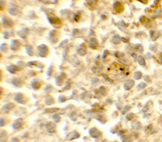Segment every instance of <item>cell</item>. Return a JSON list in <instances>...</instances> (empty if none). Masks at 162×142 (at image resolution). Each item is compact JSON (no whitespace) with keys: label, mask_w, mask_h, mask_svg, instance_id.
<instances>
[{"label":"cell","mask_w":162,"mask_h":142,"mask_svg":"<svg viewBox=\"0 0 162 142\" xmlns=\"http://www.w3.org/2000/svg\"><path fill=\"white\" fill-rule=\"evenodd\" d=\"M37 51H38V55L40 57H46L49 54V48L48 46L41 44L37 46Z\"/></svg>","instance_id":"6da1fadb"},{"label":"cell","mask_w":162,"mask_h":142,"mask_svg":"<svg viewBox=\"0 0 162 142\" xmlns=\"http://www.w3.org/2000/svg\"><path fill=\"white\" fill-rule=\"evenodd\" d=\"M49 22L55 28H60L61 26V20L55 16H48Z\"/></svg>","instance_id":"7a4b0ae2"},{"label":"cell","mask_w":162,"mask_h":142,"mask_svg":"<svg viewBox=\"0 0 162 142\" xmlns=\"http://www.w3.org/2000/svg\"><path fill=\"white\" fill-rule=\"evenodd\" d=\"M89 135L93 138H97L102 136V133H101V132L97 129V128L92 127L89 130Z\"/></svg>","instance_id":"3957f363"},{"label":"cell","mask_w":162,"mask_h":142,"mask_svg":"<svg viewBox=\"0 0 162 142\" xmlns=\"http://www.w3.org/2000/svg\"><path fill=\"white\" fill-rule=\"evenodd\" d=\"M15 107V104L13 103H8L5 104L1 109V112L2 113H5V114H8L11 109H13V108Z\"/></svg>","instance_id":"277c9868"},{"label":"cell","mask_w":162,"mask_h":142,"mask_svg":"<svg viewBox=\"0 0 162 142\" xmlns=\"http://www.w3.org/2000/svg\"><path fill=\"white\" fill-rule=\"evenodd\" d=\"M99 46V42L95 37H91L88 42V48L90 49H96Z\"/></svg>","instance_id":"5b68a950"},{"label":"cell","mask_w":162,"mask_h":142,"mask_svg":"<svg viewBox=\"0 0 162 142\" xmlns=\"http://www.w3.org/2000/svg\"><path fill=\"white\" fill-rule=\"evenodd\" d=\"M45 127H46V130L49 132L53 133L56 131V125L52 122H50V121L49 122H47L45 124Z\"/></svg>","instance_id":"8992f818"},{"label":"cell","mask_w":162,"mask_h":142,"mask_svg":"<svg viewBox=\"0 0 162 142\" xmlns=\"http://www.w3.org/2000/svg\"><path fill=\"white\" fill-rule=\"evenodd\" d=\"M13 130H19L22 129L23 127V119L22 118H19V119H17L14 123L12 125Z\"/></svg>","instance_id":"52a82bcc"},{"label":"cell","mask_w":162,"mask_h":142,"mask_svg":"<svg viewBox=\"0 0 162 142\" xmlns=\"http://www.w3.org/2000/svg\"><path fill=\"white\" fill-rule=\"evenodd\" d=\"M14 100L16 101L17 103H18V104H25V97H24V95L22 94V93H19V92H18V93H17L16 94H15V96H14Z\"/></svg>","instance_id":"ba28073f"},{"label":"cell","mask_w":162,"mask_h":142,"mask_svg":"<svg viewBox=\"0 0 162 142\" xmlns=\"http://www.w3.org/2000/svg\"><path fill=\"white\" fill-rule=\"evenodd\" d=\"M31 86L32 89L34 90H38L41 87V84H40V82L38 80V79H37V78H34L31 80Z\"/></svg>","instance_id":"9c48e42d"},{"label":"cell","mask_w":162,"mask_h":142,"mask_svg":"<svg viewBox=\"0 0 162 142\" xmlns=\"http://www.w3.org/2000/svg\"><path fill=\"white\" fill-rule=\"evenodd\" d=\"M20 46V42L18 39H13L11 42V45H10V49L12 51H15L17 49H18Z\"/></svg>","instance_id":"30bf717a"},{"label":"cell","mask_w":162,"mask_h":142,"mask_svg":"<svg viewBox=\"0 0 162 142\" xmlns=\"http://www.w3.org/2000/svg\"><path fill=\"white\" fill-rule=\"evenodd\" d=\"M80 137V135L78 132L76 131H72L71 132H70L68 135L66 136V139L68 141H72V140H74V139H76V138H78Z\"/></svg>","instance_id":"8fae6325"},{"label":"cell","mask_w":162,"mask_h":142,"mask_svg":"<svg viewBox=\"0 0 162 142\" xmlns=\"http://www.w3.org/2000/svg\"><path fill=\"white\" fill-rule=\"evenodd\" d=\"M113 7H114V9L115 10V11H117V13L123 12V11L124 9L122 3L120 2H115L113 5Z\"/></svg>","instance_id":"7c38bea8"},{"label":"cell","mask_w":162,"mask_h":142,"mask_svg":"<svg viewBox=\"0 0 162 142\" xmlns=\"http://www.w3.org/2000/svg\"><path fill=\"white\" fill-rule=\"evenodd\" d=\"M7 71L8 72H10L11 74H15L17 71H19L20 69L18 67V66H16V65H9L8 66H7L6 68Z\"/></svg>","instance_id":"4fadbf2b"},{"label":"cell","mask_w":162,"mask_h":142,"mask_svg":"<svg viewBox=\"0 0 162 142\" xmlns=\"http://www.w3.org/2000/svg\"><path fill=\"white\" fill-rule=\"evenodd\" d=\"M134 80L129 79L126 81V83H124V89L125 90H129L134 86Z\"/></svg>","instance_id":"5bb4252c"},{"label":"cell","mask_w":162,"mask_h":142,"mask_svg":"<svg viewBox=\"0 0 162 142\" xmlns=\"http://www.w3.org/2000/svg\"><path fill=\"white\" fill-rule=\"evenodd\" d=\"M2 25L5 26V27H11L13 25V22L11 19L7 18V17H2Z\"/></svg>","instance_id":"9a60e30c"},{"label":"cell","mask_w":162,"mask_h":142,"mask_svg":"<svg viewBox=\"0 0 162 142\" xmlns=\"http://www.w3.org/2000/svg\"><path fill=\"white\" fill-rule=\"evenodd\" d=\"M11 83L13 86H16V87H21L23 85V81L21 79L17 78V77L13 78L11 81Z\"/></svg>","instance_id":"2e32d148"},{"label":"cell","mask_w":162,"mask_h":142,"mask_svg":"<svg viewBox=\"0 0 162 142\" xmlns=\"http://www.w3.org/2000/svg\"><path fill=\"white\" fill-rule=\"evenodd\" d=\"M29 66H35V67H37L39 69H43L44 67V65L41 63H40L38 61H31V62H29L27 63Z\"/></svg>","instance_id":"e0dca14e"},{"label":"cell","mask_w":162,"mask_h":142,"mask_svg":"<svg viewBox=\"0 0 162 142\" xmlns=\"http://www.w3.org/2000/svg\"><path fill=\"white\" fill-rule=\"evenodd\" d=\"M150 37L152 41H156V40L158 39V37H160V33L158 31H150Z\"/></svg>","instance_id":"ac0fdd59"},{"label":"cell","mask_w":162,"mask_h":142,"mask_svg":"<svg viewBox=\"0 0 162 142\" xmlns=\"http://www.w3.org/2000/svg\"><path fill=\"white\" fill-rule=\"evenodd\" d=\"M29 32V31L28 28H23V29H22L21 31H18V34H19V36L21 37V38L25 39L26 37H27V35H28Z\"/></svg>","instance_id":"d6986e66"},{"label":"cell","mask_w":162,"mask_h":142,"mask_svg":"<svg viewBox=\"0 0 162 142\" xmlns=\"http://www.w3.org/2000/svg\"><path fill=\"white\" fill-rule=\"evenodd\" d=\"M132 46H133L132 49L139 53H142L144 51V47L141 44H135V45H133Z\"/></svg>","instance_id":"ffe728a7"},{"label":"cell","mask_w":162,"mask_h":142,"mask_svg":"<svg viewBox=\"0 0 162 142\" xmlns=\"http://www.w3.org/2000/svg\"><path fill=\"white\" fill-rule=\"evenodd\" d=\"M77 53L80 56H84L86 54H87V50H86V48L85 47H83L81 45L80 47H78V49H77Z\"/></svg>","instance_id":"44dd1931"},{"label":"cell","mask_w":162,"mask_h":142,"mask_svg":"<svg viewBox=\"0 0 162 142\" xmlns=\"http://www.w3.org/2000/svg\"><path fill=\"white\" fill-rule=\"evenodd\" d=\"M25 51H26V53L28 54L29 56H33L34 55V50H33L32 45H25Z\"/></svg>","instance_id":"7402d4cb"},{"label":"cell","mask_w":162,"mask_h":142,"mask_svg":"<svg viewBox=\"0 0 162 142\" xmlns=\"http://www.w3.org/2000/svg\"><path fill=\"white\" fill-rule=\"evenodd\" d=\"M45 104L46 105H52L55 104V100H54V98L51 96H47L45 99Z\"/></svg>","instance_id":"603a6c76"},{"label":"cell","mask_w":162,"mask_h":142,"mask_svg":"<svg viewBox=\"0 0 162 142\" xmlns=\"http://www.w3.org/2000/svg\"><path fill=\"white\" fill-rule=\"evenodd\" d=\"M121 40H122V38H121L119 35H114L111 39V42L114 44H119V43H120Z\"/></svg>","instance_id":"cb8c5ba5"},{"label":"cell","mask_w":162,"mask_h":142,"mask_svg":"<svg viewBox=\"0 0 162 142\" xmlns=\"http://www.w3.org/2000/svg\"><path fill=\"white\" fill-rule=\"evenodd\" d=\"M138 62L139 63V65L142 67H145L146 66V61L144 57L142 56H138Z\"/></svg>","instance_id":"d4e9b609"},{"label":"cell","mask_w":162,"mask_h":142,"mask_svg":"<svg viewBox=\"0 0 162 142\" xmlns=\"http://www.w3.org/2000/svg\"><path fill=\"white\" fill-rule=\"evenodd\" d=\"M8 133L5 130L1 131V142H6L8 140Z\"/></svg>","instance_id":"484cf974"},{"label":"cell","mask_w":162,"mask_h":142,"mask_svg":"<svg viewBox=\"0 0 162 142\" xmlns=\"http://www.w3.org/2000/svg\"><path fill=\"white\" fill-rule=\"evenodd\" d=\"M86 2L90 6H91L93 8V7H96L97 5L99 0H86Z\"/></svg>","instance_id":"4316f807"},{"label":"cell","mask_w":162,"mask_h":142,"mask_svg":"<svg viewBox=\"0 0 162 142\" xmlns=\"http://www.w3.org/2000/svg\"><path fill=\"white\" fill-rule=\"evenodd\" d=\"M145 131L146 133H149V134H152L155 132L154 131V129H153V126L152 124H150L149 126H147L145 129Z\"/></svg>","instance_id":"83f0119b"},{"label":"cell","mask_w":162,"mask_h":142,"mask_svg":"<svg viewBox=\"0 0 162 142\" xmlns=\"http://www.w3.org/2000/svg\"><path fill=\"white\" fill-rule=\"evenodd\" d=\"M18 12H19V11L15 8H11L8 9V13L12 16H17Z\"/></svg>","instance_id":"f1b7e54d"},{"label":"cell","mask_w":162,"mask_h":142,"mask_svg":"<svg viewBox=\"0 0 162 142\" xmlns=\"http://www.w3.org/2000/svg\"><path fill=\"white\" fill-rule=\"evenodd\" d=\"M63 78L60 77V75L59 76H58L57 77H56V79H55V83H56V85L57 86H60L62 85V83H63Z\"/></svg>","instance_id":"f546056e"},{"label":"cell","mask_w":162,"mask_h":142,"mask_svg":"<svg viewBox=\"0 0 162 142\" xmlns=\"http://www.w3.org/2000/svg\"><path fill=\"white\" fill-rule=\"evenodd\" d=\"M8 44H6V43H2V45H1V51H2V52H4V53H7L8 52Z\"/></svg>","instance_id":"4dcf8cb0"},{"label":"cell","mask_w":162,"mask_h":142,"mask_svg":"<svg viewBox=\"0 0 162 142\" xmlns=\"http://www.w3.org/2000/svg\"><path fill=\"white\" fill-rule=\"evenodd\" d=\"M142 73H141L140 71H135L134 72V79L135 80H140L141 79V77H142Z\"/></svg>","instance_id":"1f68e13d"},{"label":"cell","mask_w":162,"mask_h":142,"mask_svg":"<svg viewBox=\"0 0 162 142\" xmlns=\"http://www.w3.org/2000/svg\"><path fill=\"white\" fill-rule=\"evenodd\" d=\"M58 110V109H57V108H49V109H46L44 111V113H55Z\"/></svg>","instance_id":"d6a6232c"},{"label":"cell","mask_w":162,"mask_h":142,"mask_svg":"<svg viewBox=\"0 0 162 142\" xmlns=\"http://www.w3.org/2000/svg\"><path fill=\"white\" fill-rule=\"evenodd\" d=\"M121 139H122L123 142H132V140L129 136H121Z\"/></svg>","instance_id":"836d02e7"},{"label":"cell","mask_w":162,"mask_h":142,"mask_svg":"<svg viewBox=\"0 0 162 142\" xmlns=\"http://www.w3.org/2000/svg\"><path fill=\"white\" fill-rule=\"evenodd\" d=\"M146 87V83H144V82H141V83H140L138 85L137 89H138V90H142V89H145Z\"/></svg>","instance_id":"e575fe53"},{"label":"cell","mask_w":162,"mask_h":142,"mask_svg":"<svg viewBox=\"0 0 162 142\" xmlns=\"http://www.w3.org/2000/svg\"><path fill=\"white\" fill-rule=\"evenodd\" d=\"M130 109H131V106H129V105H126V106H125L123 107V110H122V115L126 114L128 112H129V111L130 110Z\"/></svg>","instance_id":"d590c367"},{"label":"cell","mask_w":162,"mask_h":142,"mask_svg":"<svg viewBox=\"0 0 162 142\" xmlns=\"http://www.w3.org/2000/svg\"><path fill=\"white\" fill-rule=\"evenodd\" d=\"M52 118H53L54 121H55V123H59L60 120V117L59 115H58V114L54 115L52 116Z\"/></svg>","instance_id":"8d00e7d4"},{"label":"cell","mask_w":162,"mask_h":142,"mask_svg":"<svg viewBox=\"0 0 162 142\" xmlns=\"http://www.w3.org/2000/svg\"><path fill=\"white\" fill-rule=\"evenodd\" d=\"M99 93L100 95H104V94L106 93V89L104 86H101L99 89Z\"/></svg>","instance_id":"74e56055"},{"label":"cell","mask_w":162,"mask_h":142,"mask_svg":"<svg viewBox=\"0 0 162 142\" xmlns=\"http://www.w3.org/2000/svg\"><path fill=\"white\" fill-rule=\"evenodd\" d=\"M114 55L115 57H117V58H123L125 57V54L123 53V52H120V51H117L114 53Z\"/></svg>","instance_id":"f35d334b"},{"label":"cell","mask_w":162,"mask_h":142,"mask_svg":"<svg viewBox=\"0 0 162 142\" xmlns=\"http://www.w3.org/2000/svg\"><path fill=\"white\" fill-rule=\"evenodd\" d=\"M118 27L121 31H123V28H125V22L123 21H120L118 22Z\"/></svg>","instance_id":"ab89813d"},{"label":"cell","mask_w":162,"mask_h":142,"mask_svg":"<svg viewBox=\"0 0 162 142\" xmlns=\"http://www.w3.org/2000/svg\"><path fill=\"white\" fill-rule=\"evenodd\" d=\"M134 118V114L132 113V112L129 113V114H128L127 115H126V119H127V120H132Z\"/></svg>","instance_id":"60d3db41"},{"label":"cell","mask_w":162,"mask_h":142,"mask_svg":"<svg viewBox=\"0 0 162 142\" xmlns=\"http://www.w3.org/2000/svg\"><path fill=\"white\" fill-rule=\"evenodd\" d=\"M99 78H97V77H94V78L92 80V81H91V83H92V85H93V86H96V85L99 83Z\"/></svg>","instance_id":"b9f144b4"},{"label":"cell","mask_w":162,"mask_h":142,"mask_svg":"<svg viewBox=\"0 0 162 142\" xmlns=\"http://www.w3.org/2000/svg\"><path fill=\"white\" fill-rule=\"evenodd\" d=\"M66 100H67V98L64 96V95H60L58 97V100L60 101V102H61V103L65 102V101H66Z\"/></svg>","instance_id":"7bdbcfd3"},{"label":"cell","mask_w":162,"mask_h":142,"mask_svg":"<svg viewBox=\"0 0 162 142\" xmlns=\"http://www.w3.org/2000/svg\"><path fill=\"white\" fill-rule=\"evenodd\" d=\"M52 86H47L45 88V89H44L45 92L47 93V94L50 93V92H52Z\"/></svg>","instance_id":"ee69618b"},{"label":"cell","mask_w":162,"mask_h":142,"mask_svg":"<svg viewBox=\"0 0 162 142\" xmlns=\"http://www.w3.org/2000/svg\"><path fill=\"white\" fill-rule=\"evenodd\" d=\"M74 19H75L76 22L79 21V19H80V14L79 13H76L75 16H74Z\"/></svg>","instance_id":"f6af8a7d"},{"label":"cell","mask_w":162,"mask_h":142,"mask_svg":"<svg viewBox=\"0 0 162 142\" xmlns=\"http://www.w3.org/2000/svg\"><path fill=\"white\" fill-rule=\"evenodd\" d=\"M3 37H4L5 39H8V38L9 37V33H8V32L4 31V32H3Z\"/></svg>","instance_id":"bcb514c9"},{"label":"cell","mask_w":162,"mask_h":142,"mask_svg":"<svg viewBox=\"0 0 162 142\" xmlns=\"http://www.w3.org/2000/svg\"><path fill=\"white\" fill-rule=\"evenodd\" d=\"M146 57L147 60H150L151 58L153 57V56L151 55L150 53H146Z\"/></svg>","instance_id":"7dc6e473"},{"label":"cell","mask_w":162,"mask_h":142,"mask_svg":"<svg viewBox=\"0 0 162 142\" xmlns=\"http://www.w3.org/2000/svg\"><path fill=\"white\" fill-rule=\"evenodd\" d=\"M10 142H19V140L17 138H16V137H13V138H11Z\"/></svg>","instance_id":"c3c4849f"},{"label":"cell","mask_w":162,"mask_h":142,"mask_svg":"<svg viewBox=\"0 0 162 142\" xmlns=\"http://www.w3.org/2000/svg\"><path fill=\"white\" fill-rule=\"evenodd\" d=\"M108 50H105V51H104V53H103V56H102V59H103V60L105 59L106 56L108 55Z\"/></svg>","instance_id":"681fc988"},{"label":"cell","mask_w":162,"mask_h":142,"mask_svg":"<svg viewBox=\"0 0 162 142\" xmlns=\"http://www.w3.org/2000/svg\"><path fill=\"white\" fill-rule=\"evenodd\" d=\"M70 84H66V86H65V87H64L63 88V91H65V90H68V89H70Z\"/></svg>","instance_id":"f907efd6"},{"label":"cell","mask_w":162,"mask_h":142,"mask_svg":"<svg viewBox=\"0 0 162 142\" xmlns=\"http://www.w3.org/2000/svg\"><path fill=\"white\" fill-rule=\"evenodd\" d=\"M60 76L63 79H65L66 77V74L64 72H61V73H60Z\"/></svg>","instance_id":"816d5d0a"},{"label":"cell","mask_w":162,"mask_h":142,"mask_svg":"<svg viewBox=\"0 0 162 142\" xmlns=\"http://www.w3.org/2000/svg\"><path fill=\"white\" fill-rule=\"evenodd\" d=\"M123 133H125V130H120V131L117 132V134L119 135V136H123Z\"/></svg>","instance_id":"f5cc1de1"},{"label":"cell","mask_w":162,"mask_h":142,"mask_svg":"<svg viewBox=\"0 0 162 142\" xmlns=\"http://www.w3.org/2000/svg\"><path fill=\"white\" fill-rule=\"evenodd\" d=\"M130 55H131V56H132L134 58H137V55L134 52H131L130 53Z\"/></svg>","instance_id":"db71d44e"},{"label":"cell","mask_w":162,"mask_h":142,"mask_svg":"<svg viewBox=\"0 0 162 142\" xmlns=\"http://www.w3.org/2000/svg\"><path fill=\"white\" fill-rule=\"evenodd\" d=\"M1 126H5V120H4V119L2 118H1Z\"/></svg>","instance_id":"11a10c76"},{"label":"cell","mask_w":162,"mask_h":142,"mask_svg":"<svg viewBox=\"0 0 162 142\" xmlns=\"http://www.w3.org/2000/svg\"><path fill=\"white\" fill-rule=\"evenodd\" d=\"M122 40L124 42V43H129V39H126V38H122Z\"/></svg>","instance_id":"9f6ffc18"},{"label":"cell","mask_w":162,"mask_h":142,"mask_svg":"<svg viewBox=\"0 0 162 142\" xmlns=\"http://www.w3.org/2000/svg\"><path fill=\"white\" fill-rule=\"evenodd\" d=\"M159 58H160L161 62L162 63V52H161V53H160V55H159Z\"/></svg>","instance_id":"6f0895ef"},{"label":"cell","mask_w":162,"mask_h":142,"mask_svg":"<svg viewBox=\"0 0 162 142\" xmlns=\"http://www.w3.org/2000/svg\"><path fill=\"white\" fill-rule=\"evenodd\" d=\"M138 1H140V2H143V3H144V4H146V3L147 2V0H138Z\"/></svg>","instance_id":"680465c9"}]
</instances>
